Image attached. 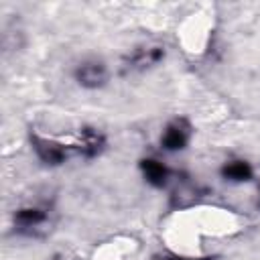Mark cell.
<instances>
[{
    "instance_id": "6da1fadb",
    "label": "cell",
    "mask_w": 260,
    "mask_h": 260,
    "mask_svg": "<svg viewBox=\"0 0 260 260\" xmlns=\"http://www.w3.org/2000/svg\"><path fill=\"white\" fill-rule=\"evenodd\" d=\"M165 57V49L158 45H150V47H138L134 49L126 59H124V71H144L152 65H156L160 59Z\"/></svg>"
},
{
    "instance_id": "277c9868",
    "label": "cell",
    "mask_w": 260,
    "mask_h": 260,
    "mask_svg": "<svg viewBox=\"0 0 260 260\" xmlns=\"http://www.w3.org/2000/svg\"><path fill=\"white\" fill-rule=\"evenodd\" d=\"M32 146H35V152L39 154V158H41L45 165H61V162H65V158H67V150H65L59 142L32 136Z\"/></svg>"
},
{
    "instance_id": "5b68a950",
    "label": "cell",
    "mask_w": 260,
    "mask_h": 260,
    "mask_svg": "<svg viewBox=\"0 0 260 260\" xmlns=\"http://www.w3.org/2000/svg\"><path fill=\"white\" fill-rule=\"evenodd\" d=\"M160 142H162V146L167 150H181V148H185V144L189 142V126H187V122L177 120V122L169 124Z\"/></svg>"
},
{
    "instance_id": "9c48e42d",
    "label": "cell",
    "mask_w": 260,
    "mask_h": 260,
    "mask_svg": "<svg viewBox=\"0 0 260 260\" xmlns=\"http://www.w3.org/2000/svg\"><path fill=\"white\" fill-rule=\"evenodd\" d=\"M152 260H211V258H179V256H156Z\"/></svg>"
},
{
    "instance_id": "52a82bcc",
    "label": "cell",
    "mask_w": 260,
    "mask_h": 260,
    "mask_svg": "<svg viewBox=\"0 0 260 260\" xmlns=\"http://www.w3.org/2000/svg\"><path fill=\"white\" fill-rule=\"evenodd\" d=\"M140 169H142V173H144V179H146L150 185H154V187H162V185L167 183V179H169L167 167H165L162 162H158V160L146 158V160L140 162Z\"/></svg>"
},
{
    "instance_id": "ba28073f",
    "label": "cell",
    "mask_w": 260,
    "mask_h": 260,
    "mask_svg": "<svg viewBox=\"0 0 260 260\" xmlns=\"http://www.w3.org/2000/svg\"><path fill=\"white\" fill-rule=\"evenodd\" d=\"M221 175L230 181H248L252 177V169L244 160H232L221 169Z\"/></svg>"
},
{
    "instance_id": "3957f363",
    "label": "cell",
    "mask_w": 260,
    "mask_h": 260,
    "mask_svg": "<svg viewBox=\"0 0 260 260\" xmlns=\"http://www.w3.org/2000/svg\"><path fill=\"white\" fill-rule=\"evenodd\" d=\"M75 79H77L79 85L95 89V87H102L106 83L108 69L102 61H85L75 69Z\"/></svg>"
},
{
    "instance_id": "7a4b0ae2",
    "label": "cell",
    "mask_w": 260,
    "mask_h": 260,
    "mask_svg": "<svg viewBox=\"0 0 260 260\" xmlns=\"http://www.w3.org/2000/svg\"><path fill=\"white\" fill-rule=\"evenodd\" d=\"M47 221L49 211L41 207H24L14 213V225L22 234H37L39 230H43V225H47Z\"/></svg>"
},
{
    "instance_id": "8992f818",
    "label": "cell",
    "mask_w": 260,
    "mask_h": 260,
    "mask_svg": "<svg viewBox=\"0 0 260 260\" xmlns=\"http://www.w3.org/2000/svg\"><path fill=\"white\" fill-rule=\"evenodd\" d=\"M104 136L93 130V128H81L79 132V142H77V150L85 156V158H93L102 152L104 148Z\"/></svg>"
}]
</instances>
